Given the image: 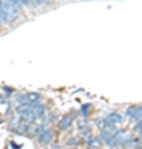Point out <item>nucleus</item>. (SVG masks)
<instances>
[{"label": "nucleus", "instance_id": "obj_4", "mask_svg": "<svg viewBox=\"0 0 142 149\" xmlns=\"http://www.w3.org/2000/svg\"><path fill=\"white\" fill-rule=\"evenodd\" d=\"M71 124H73V121H71V118L69 116H64L63 119H61V121H60V129H61V131H66V129L68 128H71Z\"/></svg>", "mask_w": 142, "mask_h": 149}, {"label": "nucleus", "instance_id": "obj_7", "mask_svg": "<svg viewBox=\"0 0 142 149\" xmlns=\"http://www.w3.org/2000/svg\"><path fill=\"white\" fill-rule=\"evenodd\" d=\"M28 109H30V106H28V104H20V106H17V108H15V111L18 113L20 116L23 114V113H26Z\"/></svg>", "mask_w": 142, "mask_h": 149}, {"label": "nucleus", "instance_id": "obj_6", "mask_svg": "<svg viewBox=\"0 0 142 149\" xmlns=\"http://www.w3.org/2000/svg\"><path fill=\"white\" fill-rule=\"evenodd\" d=\"M15 98H17L18 106H20V104H28V101H26V95H17ZM28 106H30V104H28Z\"/></svg>", "mask_w": 142, "mask_h": 149}, {"label": "nucleus", "instance_id": "obj_8", "mask_svg": "<svg viewBox=\"0 0 142 149\" xmlns=\"http://www.w3.org/2000/svg\"><path fill=\"white\" fill-rule=\"evenodd\" d=\"M43 131H46V124H42V126H38V128H35V131H33V133L37 134V136H40V134H42Z\"/></svg>", "mask_w": 142, "mask_h": 149}, {"label": "nucleus", "instance_id": "obj_5", "mask_svg": "<svg viewBox=\"0 0 142 149\" xmlns=\"http://www.w3.org/2000/svg\"><path fill=\"white\" fill-rule=\"evenodd\" d=\"M26 101H28L30 106H32V104H37V103H40V95H38V93H28V95H26Z\"/></svg>", "mask_w": 142, "mask_h": 149}, {"label": "nucleus", "instance_id": "obj_2", "mask_svg": "<svg viewBox=\"0 0 142 149\" xmlns=\"http://www.w3.org/2000/svg\"><path fill=\"white\" fill-rule=\"evenodd\" d=\"M51 139H53V131L51 129H46V131H43L38 136V143L42 144V146H48V144L51 143Z\"/></svg>", "mask_w": 142, "mask_h": 149}, {"label": "nucleus", "instance_id": "obj_9", "mask_svg": "<svg viewBox=\"0 0 142 149\" xmlns=\"http://www.w3.org/2000/svg\"><path fill=\"white\" fill-rule=\"evenodd\" d=\"M89 109H91V106H89V104H84V106L81 108V113H83L84 116H86V114H88V113H89Z\"/></svg>", "mask_w": 142, "mask_h": 149}, {"label": "nucleus", "instance_id": "obj_11", "mask_svg": "<svg viewBox=\"0 0 142 149\" xmlns=\"http://www.w3.org/2000/svg\"><path fill=\"white\" fill-rule=\"evenodd\" d=\"M53 149H61V148H60V144H53Z\"/></svg>", "mask_w": 142, "mask_h": 149}, {"label": "nucleus", "instance_id": "obj_3", "mask_svg": "<svg viewBox=\"0 0 142 149\" xmlns=\"http://www.w3.org/2000/svg\"><path fill=\"white\" fill-rule=\"evenodd\" d=\"M32 111H33V114L37 118H43L45 116V113H46V106L45 104H42V103H37V104H32Z\"/></svg>", "mask_w": 142, "mask_h": 149}, {"label": "nucleus", "instance_id": "obj_12", "mask_svg": "<svg viewBox=\"0 0 142 149\" xmlns=\"http://www.w3.org/2000/svg\"><path fill=\"white\" fill-rule=\"evenodd\" d=\"M141 149H142V148H141Z\"/></svg>", "mask_w": 142, "mask_h": 149}, {"label": "nucleus", "instance_id": "obj_1", "mask_svg": "<svg viewBox=\"0 0 142 149\" xmlns=\"http://www.w3.org/2000/svg\"><path fill=\"white\" fill-rule=\"evenodd\" d=\"M20 15V8L12 2H2V23H13Z\"/></svg>", "mask_w": 142, "mask_h": 149}, {"label": "nucleus", "instance_id": "obj_10", "mask_svg": "<svg viewBox=\"0 0 142 149\" xmlns=\"http://www.w3.org/2000/svg\"><path fill=\"white\" fill-rule=\"evenodd\" d=\"M73 144L76 146V144H78V139H76V138H69L68 139V146H73Z\"/></svg>", "mask_w": 142, "mask_h": 149}]
</instances>
